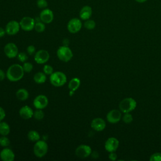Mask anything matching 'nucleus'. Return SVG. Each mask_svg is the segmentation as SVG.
I'll return each mask as SVG.
<instances>
[{"mask_svg": "<svg viewBox=\"0 0 161 161\" xmlns=\"http://www.w3.org/2000/svg\"><path fill=\"white\" fill-rule=\"evenodd\" d=\"M18 59L21 62H25L28 59V55L25 52H19L17 55Z\"/></svg>", "mask_w": 161, "mask_h": 161, "instance_id": "2f4dec72", "label": "nucleus"}, {"mask_svg": "<svg viewBox=\"0 0 161 161\" xmlns=\"http://www.w3.org/2000/svg\"><path fill=\"white\" fill-rule=\"evenodd\" d=\"M4 52L7 57L9 58L17 57L18 54V48L14 43H8L4 47Z\"/></svg>", "mask_w": 161, "mask_h": 161, "instance_id": "0eeeda50", "label": "nucleus"}, {"mask_svg": "<svg viewBox=\"0 0 161 161\" xmlns=\"http://www.w3.org/2000/svg\"><path fill=\"white\" fill-rule=\"evenodd\" d=\"M91 155H92V157H94V158H97L98 156H99L98 153L97 152H96V151L93 152V153H91Z\"/></svg>", "mask_w": 161, "mask_h": 161, "instance_id": "ea45409f", "label": "nucleus"}, {"mask_svg": "<svg viewBox=\"0 0 161 161\" xmlns=\"http://www.w3.org/2000/svg\"><path fill=\"white\" fill-rule=\"evenodd\" d=\"M92 153L91 148L87 145H80L75 149V155L81 158H84L89 157Z\"/></svg>", "mask_w": 161, "mask_h": 161, "instance_id": "9d476101", "label": "nucleus"}, {"mask_svg": "<svg viewBox=\"0 0 161 161\" xmlns=\"http://www.w3.org/2000/svg\"><path fill=\"white\" fill-rule=\"evenodd\" d=\"M40 21L44 23H50L53 19V13L50 9H43L40 14Z\"/></svg>", "mask_w": 161, "mask_h": 161, "instance_id": "4468645a", "label": "nucleus"}, {"mask_svg": "<svg viewBox=\"0 0 161 161\" xmlns=\"http://www.w3.org/2000/svg\"><path fill=\"white\" fill-rule=\"evenodd\" d=\"M33 112L34 111L30 106H24L20 108L19 114L22 118L25 119H28L33 116Z\"/></svg>", "mask_w": 161, "mask_h": 161, "instance_id": "a211bd4d", "label": "nucleus"}, {"mask_svg": "<svg viewBox=\"0 0 161 161\" xmlns=\"http://www.w3.org/2000/svg\"><path fill=\"white\" fill-rule=\"evenodd\" d=\"M26 51H27V53L30 55H33L35 53L36 48H35V47L33 45H29L26 48Z\"/></svg>", "mask_w": 161, "mask_h": 161, "instance_id": "f704fd0d", "label": "nucleus"}, {"mask_svg": "<svg viewBox=\"0 0 161 161\" xmlns=\"http://www.w3.org/2000/svg\"><path fill=\"white\" fill-rule=\"evenodd\" d=\"M109 158L111 160H116L117 158V155L116 153H114V152H110L109 155Z\"/></svg>", "mask_w": 161, "mask_h": 161, "instance_id": "e433bc0d", "label": "nucleus"}, {"mask_svg": "<svg viewBox=\"0 0 161 161\" xmlns=\"http://www.w3.org/2000/svg\"><path fill=\"white\" fill-rule=\"evenodd\" d=\"M33 80L37 84L44 83L47 80L46 74L44 72H38L34 75Z\"/></svg>", "mask_w": 161, "mask_h": 161, "instance_id": "4be33fe9", "label": "nucleus"}, {"mask_svg": "<svg viewBox=\"0 0 161 161\" xmlns=\"http://www.w3.org/2000/svg\"><path fill=\"white\" fill-rule=\"evenodd\" d=\"M33 104L36 109H44L48 106V97L43 94H40L34 99Z\"/></svg>", "mask_w": 161, "mask_h": 161, "instance_id": "1a4fd4ad", "label": "nucleus"}, {"mask_svg": "<svg viewBox=\"0 0 161 161\" xmlns=\"http://www.w3.org/2000/svg\"><path fill=\"white\" fill-rule=\"evenodd\" d=\"M82 26L81 21L78 18H74L68 22L67 30L71 33H76L80 30Z\"/></svg>", "mask_w": 161, "mask_h": 161, "instance_id": "6e6552de", "label": "nucleus"}, {"mask_svg": "<svg viewBox=\"0 0 161 161\" xmlns=\"http://www.w3.org/2000/svg\"><path fill=\"white\" fill-rule=\"evenodd\" d=\"M16 97L20 101H25L29 97V92L28 91L24 88L19 89L16 92Z\"/></svg>", "mask_w": 161, "mask_h": 161, "instance_id": "aec40b11", "label": "nucleus"}, {"mask_svg": "<svg viewBox=\"0 0 161 161\" xmlns=\"http://www.w3.org/2000/svg\"><path fill=\"white\" fill-rule=\"evenodd\" d=\"M84 26L87 30H93L96 26V23L92 19H87L85 21Z\"/></svg>", "mask_w": 161, "mask_h": 161, "instance_id": "a878e982", "label": "nucleus"}, {"mask_svg": "<svg viewBox=\"0 0 161 161\" xmlns=\"http://www.w3.org/2000/svg\"><path fill=\"white\" fill-rule=\"evenodd\" d=\"M33 65L30 62H24L23 65V68L25 72H30L33 69Z\"/></svg>", "mask_w": 161, "mask_h": 161, "instance_id": "7c9ffc66", "label": "nucleus"}, {"mask_svg": "<svg viewBox=\"0 0 161 161\" xmlns=\"http://www.w3.org/2000/svg\"><path fill=\"white\" fill-rule=\"evenodd\" d=\"M74 92L75 91H69V95H70V96H73V94H74Z\"/></svg>", "mask_w": 161, "mask_h": 161, "instance_id": "79ce46f5", "label": "nucleus"}, {"mask_svg": "<svg viewBox=\"0 0 161 161\" xmlns=\"http://www.w3.org/2000/svg\"><path fill=\"white\" fill-rule=\"evenodd\" d=\"M35 25V19L29 16L23 17L19 21L20 28L23 30L26 31H31L34 28Z\"/></svg>", "mask_w": 161, "mask_h": 161, "instance_id": "423d86ee", "label": "nucleus"}, {"mask_svg": "<svg viewBox=\"0 0 161 161\" xmlns=\"http://www.w3.org/2000/svg\"><path fill=\"white\" fill-rule=\"evenodd\" d=\"M6 33V30L4 29H3V28L0 27V38L4 36L5 35V34Z\"/></svg>", "mask_w": 161, "mask_h": 161, "instance_id": "58836bf2", "label": "nucleus"}, {"mask_svg": "<svg viewBox=\"0 0 161 161\" xmlns=\"http://www.w3.org/2000/svg\"><path fill=\"white\" fill-rule=\"evenodd\" d=\"M43 71L46 75H51L53 72V69L51 65L47 64L43 66Z\"/></svg>", "mask_w": 161, "mask_h": 161, "instance_id": "c85d7f7f", "label": "nucleus"}, {"mask_svg": "<svg viewBox=\"0 0 161 161\" xmlns=\"http://www.w3.org/2000/svg\"><path fill=\"white\" fill-rule=\"evenodd\" d=\"M0 158L3 161H13L15 155L11 149L4 148L0 152Z\"/></svg>", "mask_w": 161, "mask_h": 161, "instance_id": "f3484780", "label": "nucleus"}, {"mask_svg": "<svg viewBox=\"0 0 161 161\" xmlns=\"http://www.w3.org/2000/svg\"><path fill=\"white\" fill-rule=\"evenodd\" d=\"M92 13V8L89 6H84L81 8L79 12V16L80 19L83 20H87L91 18Z\"/></svg>", "mask_w": 161, "mask_h": 161, "instance_id": "6ab92c4d", "label": "nucleus"}, {"mask_svg": "<svg viewBox=\"0 0 161 161\" xmlns=\"http://www.w3.org/2000/svg\"><path fill=\"white\" fill-rule=\"evenodd\" d=\"M37 6L39 8H45L48 6L47 1L46 0H38L36 2Z\"/></svg>", "mask_w": 161, "mask_h": 161, "instance_id": "72a5a7b5", "label": "nucleus"}, {"mask_svg": "<svg viewBox=\"0 0 161 161\" xmlns=\"http://www.w3.org/2000/svg\"><path fill=\"white\" fill-rule=\"evenodd\" d=\"M80 85V80L77 77L72 78L69 82L68 87L69 90L75 91Z\"/></svg>", "mask_w": 161, "mask_h": 161, "instance_id": "412c9836", "label": "nucleus"}, {"mask_svg": "<svg viewBox=\"0 0 161 161\" xmlns=\"http://www.w3.org/2000/svg\"><path fill=\"white\" fill-rule=\"evenodd\" d=\"M123 121L125 123H130L133 121V116L129 113H125L124 116H123Z\"/></svg>", "mask_w": 161, "mask_h": 161, "instance_id": "c756f323", "label": "nucleus"}, {"mask_svg": "<svg viewBox=\"0 0 161 161\" xmlns=\"http://www.w3.org/2000/svg\"><path fill=\"white\" fill-rule=\"evenodd\" d=\"M20 25L19 23L15 20H11L9 21L6 26V32L9 35H16L19 30Z\"/></svg>", "mask_w": 161, "mask_h": 161, "instance_id": "f8f14e48", "label": "nucleus"}, {"mask_svg": "<svg viewBox=\"0 0 161 161\" xmlns=\"http://www.w3.org/2000/svg\"><path fill=\"white\" fill-rule=\"evenodd\" d=\"M33 117L37 120H41L44 117V113L42 109H36V110L33 112Z\"/></svg>", "mask_w": 161, "mask_h": 161, "instance_id": "bb28decb", "label": "nucleus"}, {"mask_svg": "<svg viewBox=\"0 0 161 161\" xmlns=\"http://www.w3.org/2000/svg\"><path fill=\"white\" fill-rule=\"evenodd\" d=\"M25 71L23 66L14 64L9 67L6 71V77L11 82H17L21 80L24 75Z\"/></svg>", "mask_w": 161, "mask_h": 161, "instance_id": "f257e3e1", "label": "nucleus"}, {"mask_svg": "<svg viewBox=\"0 0 161 161\" xmlns=\"http://www.w3.org/2000/svg\"><path fill=\"white\" fill-rule=\"evenodd\" d=\"M50 58V54L45 50H39L34 55L35 61L38 64H43L48 62Z\"/></svg>", "mask_w": 161, "mask_h": 161, "instance_id": "9b49d317", "label": "nucleus"}, {"mask_svg": "<svg viewBox=\"0 0 161 161\" xmlns=\"http://www.w3.org/2000/svg\"><path fill=\"white\" fill-rule=\"evenodd\" d=\"M28 138L31 141L33 142H36L38 140H40V134L35 130H30L27 135Z\"/></svg>", "mask_w": 161, "mask_h": 161, "instance_id": "b1692460", "label": "nucleus"}, {"mask_svg": "<svg viewBox=\"0 0 161 161\" xmlns=\"http://www.w3.org/2000/svg\"><path fill=\"white\" fill-rule=\"evenodd\" d=\"M50 82L55 87H61L67 82V77L62 72H53L50 75Z\"/></svg>", "mask_w": 161, "mask_h": 161, "instance_id": "f03ea898", "label": "nucleus"}, {"mask_svg": "<svg viewBox=\"0 0 161 161\" xmlns=\"http://www.w3.org/2000/svg\"><path fill=\"white\" fill-rule=\"evenodd\" d=\"M6 76V74H4V72H3V70L0 69V81L4 80Z\"/></svg>", "mask_w": 161, "mask_h": 161, "instance_id": "4c0bfd02", "label": "nucleus"}, {"mask_svg": "<svg viewBox=\"0 0 161 161\" xmlns=\"http://www.w3.org/2000/svg\"><path fill=\"white\" fill-rule=\"evenodd\" d=\"M6 116V113L4 109L0 106V121H2Z\"/></svg>", "mask_w": 161, "mask_h": 161, "instance_id": "c9c22d12", "label": "nucleus"}, {"mask_svg": "<svg viewBox=\"0 0 161 161\" xmlns=\"http://www.w3.org/2000/svg\"><path fill=\"white\" fill-rule=\"evenodd\" d=\"M151 161H161V153H154L150 157Z\"/></svg>", "mask_w": 161, "mask_h": 161, "instance_id": "473e14b6", "label": "nucleus"}, {"mask_svg": "<svg viewBox=\"0 0 161 161\" xmlns=\"http://www.w3.org/2000/svg\"><path fill=\"white\" fill-rule=\"evenodd\" d=\"M57 55L61 61L67 62L72 59L73 57V53L69 47L67 45H63L57 49Z\"/></svg>", "mask_w": 161, "mask_h": 161, "instance_id": "20e7f679", "label": "nucleus"}, {"mask_svg": "<svg viewBox=\"0 0 161 161\" xmlns=\"http://www.w3.org/2000/svg\"><path fill=\"white\" fill-rule=\"evenodd\" d=\"M119 146V141L114 137L109 138L105 142L104 148L108 152H115Z\"/></svg>", "mask_w": 161, "mask_h": 161, "instance_id": "ddd939ff", "label": "nucleus"}, {"mask_svg": "<svg viewBox=\"0 0 161 161\" xmlns=\"http://www.w3.org/2000/svg\"><path fill=\"white\" fill-rule=\"evenodd\" d=\"M135 1H136L137 3H143L145 1H147V0H135Z\"/></svg>", "mask_w": 161, "mask_h": 161, "instance_id": "a19ab883", "label": "nucleus"}, {"mask_svg": "<svg viewBox=\"0 0 161 161\" xmlns=\"http://www.w3.org/2000/svg\"><path fill=\"white\" fill-rule=\"evenodd\" d=\"M10 132V127L9 125L4 121H0V135L6 136Z\"/></svg>", "mask_w": 161, "mask_h": 161, "instance_id": "5701e85b", "label": "nucleus"}, {"mask_svg": "<svg viewBox=\"0 0 161 161\" xmlns=\"http://www.w3.org/2000/svg\"><path fill=\"white\" fill-rule=\"evenodd\" d=\"M34 28H35L36 31H37L38 33H42V32L45 31V25L44 23H43L42 21L35 22V25Z\"/></svg>", "mask_w": 161, "mask_h": 161, "instance_id": "393cba45", "label": "nucleus"}, {"mask_svg": "<svg viewBox=\"0 0 161 161\" xmlns=\"http://www.w3.org/2000/svg\"><path fill=\"white\" fill-rule=\"evenodd\" d=\"M136 106V101L131 97L123 99L119 104V109L124 113H130L134 110Z\"/></svg>", "mask_w": 161, "mask_h": 161, "instance_id": "7ed1b4c3", "label": "nucleus"}, {"mask_svg": "<svg viewBox=\"0 0 161 161\" xmlns=\"http://www.w3.org/2000/svg\"><path fill=\"white\" fill-rule=\"evenodd\" d=\"M48 152V145L44 140H38L33 147V152L36 157L42 158L44 157Z\"/></svg>", "mask_w": 161, "mask_h": 161, "instance_id": "39448f33", "label": "nucleus"}, {"mask_svg": "<svg viewBox=\"0 0 161 161\" xmlns=\"http://www.w3.org/2000/svg\"><path fill=\"white\" fill-rule=\"evenodd\" d=\"M10 144L9 139L6 136H2L0 137V145L3 147H6Z\"/></svg>", "mask_w": 161, "mask_h": 161, "instance_id": "cd10ccee", "label": "nucleus"}, {"mask_svg": "<svg viewBox=\"0 0 161 161\" xmlns=\"http://www.w3.org/2000/svg\"><path fill=\"white\" fill-rule=\"evenodd\" d=\"M121 118V113L118 109H112L108 112L106 119L111 123H116L119 121Z\"/></svg>", "mask_w": 161, "mask_h": 161, "instance_id": "2eb2a0df", "label": "nucleus"}, {"mask_svg": "<svg viewBox=\"0 0 161 161\" xmlns=\"http://www.w3.org/2000/svg\"><path fill=\"white\" fill-rule=\"evenodd\" d=\"M91 126L95 131H101L106 128V122L101 118H96L92 120Z\"/></svg>", "mask_w": 161, "mask_h": 161, "instance_id": "dca6fc26", "label": "nucleus"}]
</instances>
